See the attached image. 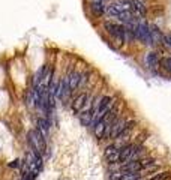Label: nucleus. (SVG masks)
<instances>
[{"label":"nucleus","instance_id":"1","mask_svg":"<svg viewBox=\"0 0 171 180\" xmlns=\"http://www.w3.org/2000/svg\"><path fill=\"white\" fill-rule=\"evenodd\" d=\"M104 29L107 30V33L114 39V42L117 44V47L125 45V26L120 23H114V21H105L104 23Z\"/></svg>","mask_w":171,"mask_h":180},{"label":"nucleus","instance_id":"2","mask_svg":"<svg viewBox=\"0 0 171 180\" xmlns=\"http://www.w3.org/2000/svg\"><path fill=\"white\" fill-rule=\"evenodd\" d=\"M29 144H30V149L33 150L35 153H45L47 150V138L38 131V129H30L29 131Z\"/></svg>","mask_w":171,"mask_h":180},{"label":"nucleus","instance_id":"3","mask_svg":"<svg viewBox=\"0 0 171 180\" xmlns=\"http://www.w3.org/2000/svg\"><path fill=\"white\" fill-rule=\"evenodd\" d=\"M129 117H126V116H117L111 123V129H110V140H116L117 137H119L120 134L128 128V123H129Z\"/></svg>","mask_w":171,"mask_h":180},{"label":"nucleus","instance_id":"4","mask_svg":"<svg viewBox=\"0 0 171 180\" xmlns=\"http://www.w3.org/2000/svg\"><path fill=\"white\" fill-rule=\"evenodd\" d=\"M150 38H152L153 48L164 45V32L158 26H155V24H150Z\"/></svg>","mask_w":171,"mask_h":180},{"label":"nucleus","instance_id":"5","mask_svg":"<svg viewBox=\"0 0 171 180\" xmlns=\"http://www.w3.org/2000/svg\"><path fill=\"white\" fill-rule=\"evenodd\" d=\"M159 62H161V59H159V53L156 50H150L144 56V63L149 69H156L159 66Z\"/></svg>","mask_w":171,"mask_h":180},{"label":"nucleus","instance_id":"6","mask_svg":"<svg viewBox=\"0 0 171 180\" xmlns=\"http://www.w3.org/2000/svg\"><path fill=\"white\" fill-rule=\"evenodd\" d=\"M36 129L47 138L48 135H50V129H51V122H50V119L48 117H39L38 120H36Z\"/></svg>","mask_w":171,"mask_h":180},{"label":"nucleus","instance_id":"7","mask_svg":"<svg viewBox=\"0 0 171 180\" xmlns=\"http://www.w3.org/2000/svg\"><path fill=\"white\" fill-rule=\"evenodd\" d=\"M90 11L93 12V15L102 17L107 14V5L104 3V0H93L90 3Z\"/></svg>","mask_w":171,"mask_h":180},{"label":"nucleus","instance_id":"8","mask_svg":"<svg viewBox=\"0 0 171 180\" xmlns=\"http://www.w3.org/2000/svg\"><path fill=\"white\" fill-rule=\"evenodd\" d=\"M87 98H89V93H86V92H83V93H80L74 101H72V111L74 113H80L81 111V108L84 107L86 101H87Z\"/></svg>","mask_w":171,"mask_h":180},{"label":"nucleus","instance_id":"9","mask_svg":"<svg viewBox=\"0 0 171 180\" xmlns=\"http://www.w3.org/2000/svg\"><path fill=\"white\" fill-rule=\"evenodd\" d=\"M123 11H125V9L122 8V5H120L119 2H114V3H111V5L107 6V14L113 18H117Z\"/></svg>","mask_w":171,"mask_h":180},{"label":"nucleus","instance_id":"10","mask_svg":"<svg viewBox=\"0 0 171 180\" xmlns=\"http://www.w3.org/2000/svg\"><path fill=\"white\" fill-rule=\"evenodd\" d=\"M68 78H69V87H71V90L74 92V90L78 89V84H80V80H81V72L72 71L68 75Z\"/></svg>","mask_w":171,"mask_h":180},{"label":"nucleus","instance_id":"11","mask_svg":"<svg viewBox=\"0 0 171 180\" xmlns=\"http://www.w3.org/2000/svg\"><path fill=\"white\" fill-rule=\"evenodd\" d=\"M117 152H119L117 144L111 143V144H108V146L105 147V150H104V156H105V159H107V158H110L111 155H114V153H117Z\"/></svg>","mask_w":171,"mask_h":180},{"label":"nucleus","instance_id":"12","mask_svg":"<svg viewBox=\"0 0 171 180\" xmlns=\"http://www.w3.org/2000/svg\"><path fill=\"white\" fill-rule=\"evenodd\" d=\"M159 65H161V68L167 72L168 75H171V56H168V57H164V59L159 62Z\"/></svg>","mask_w":171,"mask_h":180},{"label":"nucleus","instance_id":"13","mask_svg":"<svg viewBox=\"0 0 171 180\" xmlns=\"http://www.w3.org/2000/svg\"><path fill=\"white\" fill-rule=\"evenodd\" d=\"M141 179V171H135V173H123L122 180H138Z\"/></svg>","mask_w":171,"mask_h":180},{"label":"nucleus","instance_id":"14","mask_svg":"<svg viewBox=\"0 0 171 180\" xmlns=\"http://www.w3.org/2000/svg\"><path fill=\"white\" fill-rule=\"evenodd\" d=\"M122 176H123V173H122L120 170H116V171H111V173H110L108 179L110 180H122Z\"/></svg>","mask_w":171,"mask_h":180},{"label":"nucleus","instance_id":"15","mask_svg":"<svg viewBox=\"0 0 171 180\" xmlns=\"http://www.w3.org/2000/svg\"><path fill=\"white\" fill-rule=\"evenodd\" d=\"M89 77H90V74H89V72H84V74H81V80H80L78 89H83V87H84L86 83L89 81Z\"/></svg>","mask_w":171,"mask_h":180},{"label":"nucleus","instance_id":"16","mask_svg":"<svg viewBox=\"0 0 171 180\" xmlns=\"http://www.w3.org/2000/svg\"><path fill=\"white\" fill-rule=\"evenodd\" d=\"M164 47H167V48L171 50V32L164 33Z\"/></svg>","mask_w":171,"mask_h":180},{"label":"nucleus","instance_id":"17","mask_svg":"<svg viewBox=\"0 0 171 180\" xmlns=\"http://www.w3.org/2000/svg\"><path fill=\"white\" fill-rule=\"evenodd\" d=\"M168 177V173L167 171H161L158 174H155V180H165Z\"/></svg>","mask_w":171,"mask_h":180},{"label":"nucleus","instance_id":"18","mask_svg":"<svg viewBox=\"0 0 171 180\" xmlns=\"http://www.w3.org/2000/svg\"><path fill=\"white\" fill-rule=\"evenodd\" d=\"M8 167H9V168H21V161H20V159H15V161L9 162Z\"/></svg>","mask_w":171,"mask_h":180},{"label":"nucleus","instance_id":"19","mask_svg":"<svg viewBox=\"0 0 171 180\" xmlns=\"http://www.w3.org/2000/svg\"><path fill=\"white\" fill-rule=\"evenodd\" d=\"M150 180H155V177H152V179H150Z\"/></svg>","mask_w":171,"mask_h":180}]
</instances>
